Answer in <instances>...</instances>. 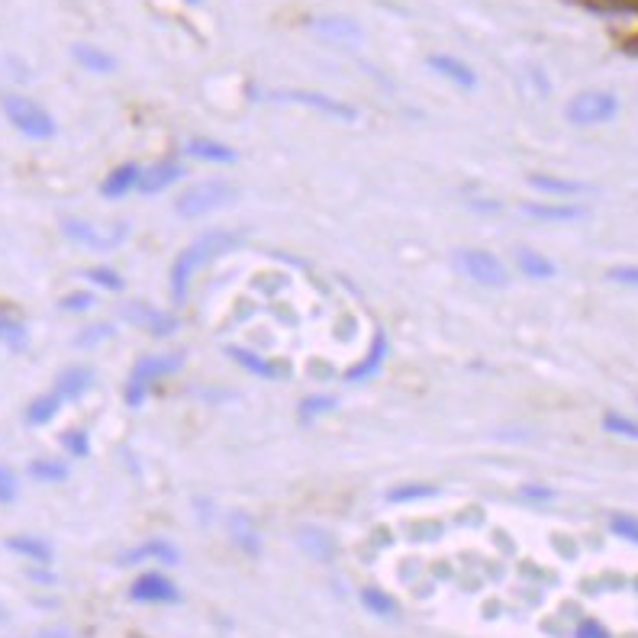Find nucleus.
Masks as SVG:
<instances>
[{
    "mask_svg": "<svg viewBox=\"0 0 638 638\" xmlns=\"http://www.w3.org/2000/svg\"><path fill=\"white\" fill-rule=\"evenodd\" d=\"M242 236L232 229H210V232H200V236L184 245L178 252V258L171 261V271H168V294L174 300V307H181L187 300V290H191V281L197 278L200 268H207L213 258H220L232 249H239Z\"/></svg>",
    "mask_w": 638,
    "mask_h": 638,
    "instance_id": "obj_1",
    "label": "nucleus"
},
{
    "mask_svg": "<svg viewBox=\"0 0 638 638\" xmlns=\"http://www.w3.org/2000/svg\"><path fill=\"white\" fill-rule=\"evenodd\" d=\"M236 200H239V187L232 181L203 178L178 194V200H174V213H178L181 220H200V216H210L223 207H232Z\"/></svg>",
    "mask_w": 638,
    "mask_h": 638,
    "instance_id": "obj_2",
    "label": "nucleus"
},
{
    "mask_svg": "<svg viewBox=\"0 0 638 638\" xmlns=\"http://www.w3.org/2000/svg\"><path fill=\"white\" fill-rule=\"evenodd\" d=\"M0 107H4V116L13 123V129H20L29 139H52L58 133L52 113L23 94H4L0 97Z\"/></svg>",
    "mask_w": 638,
    "mask_h": 638,
    "instance_id": "obj_3",
    "label": "nucleus"
},
{
    "mask_svg": "<svg viewBox=\"0 0 638 638\" xmlns=\"http://www.w3.org/2000/svg\"><path fill=\"white\" fill-rule=\"evenodd\" d=\"M181 352H174V355H149V358H139L136 361V368L133 374H129V381H126V390H123V397L129 406H142L145 403V394H149V387L155 381H162V377L174 374L181 368Z\"/></svg>",
    "mask_w": 638,
    "mask_h": 638,
    "instance_id": "obj_4",
    "label": "nucleus"
},
{
    "mask_svg": "<svg viewBox=\"0 0 638 638\" xmlns=\"http://www.w3.org/2000/svg\"><path fill=\"white\" fill-rule=\"evenodd\" d=\"M455 265L461 268L464 278H471L481 287L500 290V287L510 284V268H506L503 261L487 249H461L455 255Z\"/></svg>",
    "mask_w": 638,
    "mask_h": 638,
    "instance_id": "obj_5",
    "label": "nucleus"
},
{
    "mask_svg": "<svg viewBox=\"0 0 638 638\" xmlns=\"http://www.w3.org/2000/svg\"><path fill=\"white\" fill-rule=\"evenodd\" d=\"M616 113H619V100L606 91H584L571 97L568 104V120L574 126H600L613 120Z\"/></svg>",
    "mask_w": 638,
    "mask_h": 638,
    "instance_id": "obj_6",
    "label": "nucleus"
},
{
    "mask_svg": "<svg viewBox=\"0 0 638 638\" xmlns=\"http://www.w3.org/2000/svg\"><path fill=\"white\" fill-rule=\"evenodd\" d=\"M62 229L71 242L84 245V249H97V252H110L116 245H123V239H126V223H113L110 229H100L87 220H78V216H68V220H62Z\"/></svg>",
    "mask_w": 638,
    "mask_h": 638,
    "instance_id": "obj_7",
    "label": "nucleus"
},
{
    "mask_svg": "<svg viewBox=\"0 0 638 638\" xmlns=\"http://www.w3.org/2000/svg\"><path fill=\"white\" fill-rule=\"evenodd\" d=\"M123 316H126L136 329H145V332H149V336H155V339H165V336H171V332H178V316H171V313H165V310H155L152 303H139V300L126 303Z\"/></svg>",
    "mask_w": 638,
    "mask_h": 638,
    "instance_id": "obj_8",
    "label": "nucleus"
},
{
    "mask_svg": "<svg viewBox=\"0 0 638 638\" xmlns=\"http://www.w3.org/2000/svg\"><path fill=\"white\" fill-rule=\"evenodd\" d=\"M271 100H290V104H303V107H313L316 113H326V116H336L342 123H355L358 120V110L342 104L336 97H326V94H316V91H274Z\"/></svg>",
    "mask_w": 638,
    "mask_h": 638,
    "instance_id": "obj_9",
    "label": "nucleus"
},
{
    "mask_svg": "<svg viewBox=\"0 0 638 638\" xmlns=\"http://www.w3.org/2000/svg\"><path fill=\"white\" fill-rule=\"evenodd\" d=\"M129 597H133L136 603H178L181 593H178V587H174V580L165 577L162 571H145L133 580Z\"/></svg>",
    "mask_w": 638,
    "mask_h": 638,
    "instance_id": "obj_10",
    "label": "nucleus"
},
{
    "mask_svg": "<svg viewBox=\"0 0 638 638\" xmlns=\"http://www.w3.org/2000/svg\"><path fill=\"white\" fill-rule=\"evenodd\" d=\"M184 178V165L178 162V158H162V162H155L142 171V181H139V191L142 194H162L165 187H171L174 181Z\"/></svg>",
    "mask_w": 638,
    "mask_h": 638,
    "instance_id": "obj_11",
    "label": "nucleus"
},
{
    "mask_svg": "<svg viewBox=\"0 0 638 638\" xmlns=\"http://www.w3.org/2000/svg\"><path fill=\"white\" fill-rule=\"evenodd\" d=\"M387 352H390V342H387L384 332H377L374 342H371V348H368V355L361 358V361H355V365L345 371V381H348V384H365V381H371V377L384 368Z\"/></svg>",
    "mask_w": 638,
    "mask_h": 638,
    "instance_id": "obj_12",
    "label": "nucleus"
},
{
    "mask_svg": "<svg viewBox=\"0 0 638 638\" xmlns=\"http://www.w3.org/2000/svg\"><path fill=\"white\" fill-rule=\"evenodd\" d=\"M522 213L539 223H577L587 216V207H577V203H522Z\"/></svg>",
    "mask_w": 638,
    "mask_h": 638,
    "instance_id": "obj_13",
    "label": "nucleus"
},
{
    "mask_svg": "<svg viewBox=\"0 0 638 638\" xmlns=\"http://www.w3.org/2000/svg\"><path fill=\"white\" fill-rule=\"evenodd\" d=\"M429 68L439 71V75H442L445 81H452V84L464 87V91H474V87H477L474 68H471L468 62H461V58H455V55H445V52L429 55Z\"/></svg>",
    "mask_w": 638,
    "mask_h": 638,
    "instance_id": "obj_14",
    "label": "nucleus"
},
{
    "mask_svg": "<svg viewBox=\"0 0 638 638\" xmlns=\"http://www.w3.org/2000/svg\"><path fill=\"white\" fill-rule=\"evenodd\" d=\"M91 384H94V371L91 368H87V365H71V368H65L62 374L55 377V387L52 390L65 403H71V400L84 397L87 390H91Z\"/></svg>",
    "mask_w": 638,
    "mask_h": 638,
    "instance_id": "obj_15",
    "label": "nucleus"
},
{
    "mask_svg": "<svg viewBox=\"0 0 638 638\" xmlns=\"http://www.w3.org/2000/svg\"><path fill=\"white\" fill-rule=\"evenodd\" d=\"M297 545L316 561H332V558H336V551H339L336 539H332V532L319 529V526H300L297 529Z\"/></svg>",
    "mask_w": 638,
    "mask_h": 638,
    "instance_id": "obj_16",
    "label": "nucleus"
},
{
    "mask_svg": "<svg viewBox=\"0 0 638 638\" xmlns=\"http://www.w3.org/2000/svg\"><path fill=\"white\" fill-rule=\"evenodd\" d=\"M181 555H178V548H174L171 542L165 539H149V542H142L136 548H129L120 555V564H142V561H158V564H174Z\"/></svg>",
    "mask_w": 638,
    "mask_h": 638,
    "instance_id": "obj_17",
    "label": "nucleus"
},
{
    "mask_svg": "<svg viewBox=\"0 0 638 638\" xmlns=\"http://www.w3.org/2000/svg\"><path fill=\"white\" fill-rule=\"evenodd\" d=\"M226 529H229V539L236 542L245 555H258L261 551V539H258V529H255V522L249 513H242V510H232L226 516Z\"/></svg>",
    "mask_w": 638,
    "mask_h": 638,
    "instance_id": "obj_18",
    "label": "nucleus"
},
{
    "mask_svg": "<svg viewBox=\"0 0 638 638\" xmlns=\"http://www.w3.org/2000/svg\"><path fill=\"white\" fill-rule=\"evenodd\" d=\"M139 181H142V168L139 165H120V168H113L107 174V181L100 184V194H104L107 200H120L126 197L129 191H139Z\"/></svg>",
    "mask_w": 638,
    "mask_h": 638,
    "instance_id": "obj_19",
    "label": "nucleus"
},
{
    "mask_svg": "<svg viewBox=\"0 0 638 638\" xmlns=\"http://www.w3.org/2000/svg\"><path fill=\"white\" fill-rule=\"evenodd\" d=\"M184 152L191 158H200V162H213V165H232V162H236V152H232L229 145L216 142V139H207V136L187 139Z\"/></svg>",
    "mask_w": 638,
    "mask_h": 638,
    "instance_id": "obj_20",
    "label": "nucleus"
},
{
    "mask_svg": "<svg viewBox=\"0 0 638 638\" xmlns=\"http://www.w3.org/2000/svg\"><path fill=\"white\" fill-rule=\"evenodd\" d=\"M229 358L236 361L239 368L252 371L258 377H265V381H271V377H281V368L274 365L271 358H261L258 352H252V348H242V345H229Z\"/></svg>",
    "mask_w": 638,
    "mask_h": 638,
    "instance_id": "obj_21",
    "label": "nucleus"
},
{
    "mask_svg": "<svg viewBox=\"0 0 638 638\" xmlns=\"http://www.w3.org/2000/svg\"><path fill=\"white\" fill-rule=\"evenodd\" d=\"M313 29L332 42H358L361 39V26L348 17H319V20H313Z\"/></svg>",
    "mask_w": 638,
    "mask_h": 638,
    "instance_id": "obj_22",
    "label": "nucleus"
},
{
    "mask_svg": "<svg viewBox=\"0 0 638 638\" xmlns=\"http://www.w3.org/2000/svg\"><path fill=\"white\" fill-rule=\"evenodd\" d=\"M71 55H75V62L87 71H94V75H110V71H116V58L110 52H104L100 46H87V42H78L75 49H71Z\"/></svg>",
    "mask_w": 638,
    "mask_h": 638,
    "instance_id": "obj_23",
    "label": "nucleus"
},
{
    "mask_svg": "<svg viewBox=\"0 0 638 638\" xmlns=\"http://www.w3.org/2000/svg\"><path fill=\"white\" fill-rule=\"evenodd\" d=\"M516 265L532 281H548V278H555V274H558L555 261H548L542 252H532V249H519L516 252Z\"/></svg>",
    "mask_w": 638,
    "mask_h": 638,
    "instance_id": "obj_24",
    "label": "nucleus"
},
{
    "mask_svg": "<svg viewBox=\"0 0 638 638\" xmlns=\"http://www.w3.org/2000/svg\"><path fill=\"white\" fill-rule=\"evenodd\" d=\"M62 406H65V400L58 397L55 390H49V394L36 397L33 403L26 406V423L29 426H46V423H52L55 413L62 410Z\"/></svg>",
    "mask_w": 638,
    "mask_h": 638,
    "instance_id": "obj_25",
    "label": "nucleus"
},
{
    "mask_svg": "<svg viewBox=\"0 0 638 638\" xmlns=\"http://www.w3.org/2000/svg\"><path fill=\"white\" fill-rule=\"evenodd\" d=\"M7 548L17 551V555H23V558H29V561H39V564L52 561V545L36 539V535H13V539H7Z\"/></svg>",
    "mask_w": 638,
    "mask_h": 638,
    "instance_id": "obj_26",
    "label": "nucleus"
},
{
    "mask_svg": "<svg viewBox=\"0 0 638 638\" xmlns=\"http://www.w3.org/2000/svg\"><path fill=\"white\" fill-rule=\"evenodd\" d=\"M532 187H539L545 194H558V197H577V194H590L587 184L580 181H564V178H551V174H532L529 178Z\"/></svg>",
    "mask_w": 638,
    "mask_h": 638,
    "instance_id": "obj_27",
    "label": "nucleus"
},
{
    "mask_svg": "<svg viewBox=\"0 0 638 638\" xmlns=\"http://www.w3.org/2000/svg\"><path fill=\"white\" fill-rule=\"evenodd\" d=\"M0 342H4L7 348H26L29 332H26V323L20 316L0 310Z\"/></svg>",
    "mask_w": 638,
    "mask_h": 638,
    "instance_id": "obj_28",
    "label": "nucleus"
},
{
    "mask_svg": "<svg viewBox=\"0 0 638 638\" xmlns=\"http://www.w3.org/2000/svg\"><path fill=\"white\" fill-rule=\"evenodd\" d=\"M361 606H365L368 613L381 616V619H387V616H394V613H397L394 597H387V593H384V590H377V587H365V590H361Z\"/></svg>",
    "mask_w": 638,
    "mask_h": 638,
    "instance_id": "obj_29",
    "label": "nucleus"
},
{
    "mask_svg": "<svg viewBox=\"0 0 638 638\" xmlns=\"http://www.w3.org/2000/svg\"><path fill=\"white\" fill-rule=\"evenodd\" d=\"M29 477L39 484H62L68 477V464L62 461H33L29 464Z\"/></svg>",
    "mask_w": 638,
    "mask_h": 638,
    "instance_id": "obj_30",
    "label": "nucleus"
},
{
    "mask_svg": "<svg viewBox=\"0 0 638 638\" xmlns=\"http://www.w3.org/2000/svg\"><path fill=\"white\" fill-rule=\"evenodd\" d=\"M84 281L104 287V290H110V294H120V290H123V274L113 271V268H104V265L87 268V271H84Z\"/></svg>",
    "mask_w": 638,
    "mask_h": 638,
    "instance_id": "obj_31",
    "label": "nucleus"
},
{
    "mask_svg": "<svg viewBox=\"0 0 638 638\" xmlns=\"http://www.w3.org/2000/svg\"><path fill=\"white\" fill-rule=\"evenodd\" d=\"M336 397L332 394H313V397H307L300 403V419H316V416H323V413H329V410H336Z\"/></svg>",
    "mask_w": 638,
    "mask_h": 638,
    "instance_id": "obj_32",
    "label": "nucleus"
},
{
    "mask_svg": "<svg viewBox=\"0 0 638 638\" xmlns=\"http://www.w3.org/2000/svg\"><path fill=\"white\" fill-rule=\"evenodd\" d=\"M603 429L613 432V435H622V439H638V423L629 416H622V413H606Z\"/></svg>",
    "mask_w": 638,
    "mask_h": 638,
    "instance_id": "obj_33",
    "label": "nucleus"
},
{
    "mask_svg": "<svg viewBox=\"0 0 638 638\" xmlns=\"http://www.w3.org/2000/svg\"><path fill=\"white\" fill-rule=\"evenodd\" d=\"M435 493V487L429 484H406V487H394L387 493L390 503H410V500H429Z\"/></svg>",
    "mask_w": 638,
    "mask_h": 638,
    "instance_id": "obj_34",
    "label": "nucleus"
},
{
    "mask_svg": "<svg viewBox=\"0 0 638 638\" xmlns=\"http://www.w3.org/2000/svg\"><path fill=\"white\" fill-rule=\"evenodd\" d=\"M62 445H65V452L71 458H87V455H91V442H87V432L84 429H68L62 435Z\"/></svg>",
    "mask_w": 638,
    "mask_h": 638,
    "instance_id": "obj_35",
    "label": "nucleus"
},
{
    "mask_svg": "<svg viewBox=\"0 0 638 638\" xmlns=\"http://www.w3.org/2000/svg\"><path fill=\"white\" fill-rule=\"evenodd\" d=\"M17 493H20L17 471H13L10 464H0V503H13Z\"/></svg>",
    "mask_w": 638,
    "mask_h": 638,
    "instance_id": "obj_36",
    "label": "nucleus"
},
{
    "mask_svg": "<svg viewBox=\"0 0 638 638\" xmlns=\"http://www.w3.org/2000/svg\"><path fill=\"white\" fill-rule=\"evenodd\" d=\"M94 307V294L91 290H71L68 297H62V310L65 313H84Z\"/></svg>",
    "mask_w": 638,
    "mask_h": 638,
    "instance_id": "obj_37",
    "label": "nucleus"
},
{
    "mask_svg": "<svg viewBox=\"0 0 638 638\" xmlns=\"http://www.w3.org/2000/svg\"><path fill=\"white\" fill-rule=\"evenodd\" d=\"M609 529H613L619 539L638 545V519L635 516H613V519H609Z\"/></svg>",
    "mask_w": 638,
    "mask_h": 638,
    "instance_id": "obj_38",
    "label": "nucleus"
},
{
    "mask_svg": "<svg viewBox=\"0 0 638 638\" xmlns=\"http://www.w3.org/2000/svg\"><path fill=\"white\" fill-rule=\"evenodd\" d=\"M110 336H113V326H110V323H100V326L84 329L81 339H78V345H81V348H91V345L104 342V339H110Z\"/></svg>",
    "mask_w": 638,
    "mask_h": 638,
    "instance_id": "obj_39",
    "label": "nucleus"
},
{
    "mask_svg": "<svg viewBox=\"0 0 638 638\" xmlns=\"http://www.w3.org/2000/svg\"><path fill=\"white\" fill-rule=\"evenodd\" d=\"M606 278H609V281H616V284H626V287H638V265L609 268Z\"/></svg>",
    "mask_w": 638,
    "mask_h": 638,
    "instance_id": "obj_40",
    "label": "nucleus"
},
{
    "mask_svg": "<svg viewBox=\"0 0 638 638\" xmlns=\"http://www.w3.org/2000/svg\"><path fill=\"white\" fill-rule=\"evenodd\" d=\"M574 638H613V635L606 632L603 622H597V619H584V622L577 626Z\"/></svg>",
    "mask_w": 638,
    "mask_h": 638,
    "instance_id": "obj_41",
    "label": "nucleus"
},
{
    "mask_svg": "<svg viewBox=\"0 0 638 638\" xmlns=\"http://www.w3.org/2000/svg\"><path fill=\"white\" fill-rule=\"evenodd\" d=\"M526 497L529 500H551L555 493H551L548 487H526Z\"/></svg>",
    "mask_w": 638,
    "mask_h": 638,
    "instance_id": "obj_42",
    "label": "nucleus"
},
{
    "mask_svg": "<svg viewBox=\"0 0 638 638\" xmlns=\"http://www.w3.org/2000/svg\"><path fill=\"white\" fill-rule=\"evenodd\" d=\"M0 619H7V609L4 606H0Z\"/></svg>",
    "mask_w": 638,
    "mask_h": 638,
    "instance_id": "obj_43",
    "label": "nucleus"
},
{
    "mask_svg": "<svg viewBox=\"0 0 638 638\" xmlns=\"http://www.w3.org/2000/svg\"><path fill=\"white\" fill-rule=\"evenodd\" d=\"M191 4H200V0H191Z\"/></svg>",
    "mask_w": 638,
    "mask_h": 638,
    "instance_id": "obj_44",
    "label": "nucleus"
}]
</instances>
